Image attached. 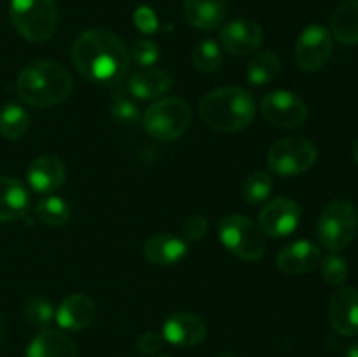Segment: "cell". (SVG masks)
<instances>
[{"instance_id":"30","label":"cell","mask_w":358,"mask_h":357,"mask_svg":"<svg viewBox=\"0 0 358 357\" xmlns=\"http://www.w3.org/2000/svg\"><path fill=\"white\" fill-rule=\"evenodd\" d=\"M24 317L30 322L34 328L38 329H49V326L52 324V321H56V308L45 298L37 296L31 298L27 304H24Z\"/></svg>"},{"instance_id":"33","label":"cell","mask_w":358,"mask_h":357,"mask_svg":"<svg viewBox=\"0 0 358 357\" xmlns=\"http://www.w3.org/2000/svg\"><path fill=\"white\" fill-rule=\"evenodd\" d=\"M133 23L145 35H154L159 30V20H157L156 13H154V9H150L147 6L138 7L135 10V14H133Z\"/></svg>"},{"instance_id":"1","label":"cell","mask_w":358,"mask_h":357,"mask_svg":"<svg viewBox=\"0 0 358 357\" xmlns=\"http://www.w3.org/2000/svg\"><path fill=\"white\" fill-rule=\"evenodd\" d=\"M72 59L84 79L115 86L128 74L131 56L121 38L107 30L93 28L80 34L73 42Z\"/></svg>"},{"instance_id":"18","label":"cell","mask_w":358,"mask_h":357,"mask_svg":"<svg viewBox=\"0 0 358 357\" xmlns=\"http://www.w3.org/2000/svg\"><path fill=\"white\" fill-rule=\"evenodd\" d=\"M229 10L227 0H184V14L189 24L203 31L219 28Z\"/></svg>"},{"instance_id":"6","label":"cell","mask_w":358,"mask_h":357,"mask_svg":"<svg viewBox=\"0 0 358 357\" xmlns=\"http://www.w3.org/2000/svg\"><path fill=\"white\" fill-rule=\"evenodd\" d=\"M192 112L185 100L178 97H164L154 102L143 114V126L152 139L171 142L187 132Z\"/></svg>"},{"instance_id":"21","label":"cell","mask_w":358,"mask_h":357,"mask_svg":"<svg viewBox=\"0 0 358 357\" xmlns=\"http://www.w3.org/2000/svg\"><path fill=\"white\" fill-rule=\"evenodd\" d=\"M30 195L21 181L14 177H0V223L20 219L28 212Z\"/></svg>"},{"instance_id":"5","label":"cell","mask_w":358,"mask_h":357,"mask_svg":"<svg viewBox=\"0 0 358 357\" xmlns=\"http://www.w3.org/2000/svg\"><path fill=\"white\" fill-rule=\"evenodd\" d=\"M358 212L348 200H334L322 212L317 224L318 241L331 252L348 247L357 237Z\"/></svg>"},{"instance_id":"22","label":"cell","mask_w":358,"mask_h":357,"mask_svg":"<svg viewBox=\"0 0 358 357\" xmlns=\"http://www.w3.org/2000/svg\"><path fill=\"white\" fill-rule=\"evenodd\" d=\"M24 357H77V346L66 332L44 329L28 345Z\"/></svg>"},{"instance_id":"11","label":"cell","mask_w":358,"mask_h":357,"mask_svg":"<svg viewBox=\"0 0 358 357\" xmlns=\"http://www.w3.org/2000/svg\"><path fill=\"white\" fill-rule=\"evenodd\" d=\"M301 223V206L294 200L276 198L262 206L259 212V227L273 238L289 237Z\"/></svg>"},{"instance_id":"34","label":"cell","mask_w":358,"mask_h":357,"mask_svg":"<svg viewBox=\"0 0 358 357\" xmlns=\"http://www.w3.org/2000/svg\"><path fill=\"white\" fill-rule=\"evenodd\" d=\"M206 227H208V223H206L205 217L192 216L182 226V234H184V238L187 241H198L205 237Z\"/></svg>"},{"instance_id":"38","label":"cell","mask_w":358,"mask_h":357,"mask_svg":"<svg viewBox=\"0 0 358 357\" xmlns=\"http://www.w3.org/2000/svg\"><path fill=\"white\" fill-rule=\"evenodd\" d=\"M353 158H355V161L358 163V139H357L355 146H353Z\"/></svg>"},{"instance_id":"37","label":"cell","mask_w":358,"mask_h":357,"mask_svg":"<svg viewBox=\"0 0 358 357\" xmlns=\"http://www.w3.org/2000/svg\"><path fill=\"white\" fill-rule=\"evenodd\" d=\"M348 357H358V342L353 343L348 349Z\"/></svg>"},{"instance_id":"8","label":"cell","mask_w":358,"mask_h":357,"mask_svg":"<svg viewBox=\"0 0 358 357\" xmlns=\"http://www.w3.org/2000/svg\"><path fill=\"white\" fill-rule=\"evenodd\" d=\"M318 150L311 140L304 136H289L271 146L268 153V167L282 177L304 174L317 163Z\"/></svg>"},{"instance_id":"12","label":"cell","mask_w":358,"mask_h":357,"mask_svg":"<svg viewBox=\"0 0 358 357\" xmlns=\"http://www.w3.org/2000/svg\"><path fill=\"white\" fill-rule=\"evenodd\" d=\"M264 42V31L252 20H233L220 30V44L227 52L236 56H248L259 51Z\"/></svg>"},{"instance_id":"26","label":"cell","mask_w":358,"mask_h":357,"mask_svg":"<svg viewBox=\"0 0 358 357\" xmlns=\"http://www.w3.org/2000/svg\"><path fill=\"white\" fill-rule=\"evenodd\" d=\"M35 214H37L38 220L48 226H63L70 220L72 216V209H70L69 202H65L59 196H45L35 206Z\"/></svg>"},{"instance_id":"2","label":"cell","mask_w":358,"mask_h":357,"mask_svg":"<svg viewBox=\"0 0 358 357\" xmlns=\"http://www.w3.org/2000/svg\"><path fill=\"white\" fill-rule=\"evenodd\" d=\"M16 90L21 100L34 107H51L65 102L73 90L69 70L56 62L41 59L24 66L17 76Z\"/></svg>"},{"instance_id":"15","label":"cell","mask_w":358,"mask_h":357,"mask_svg":"<svg viewBox=\"0 0 358 357\" xmlns=\"http://www.w3.org/2000/svg\"><path fill=\"white\" fill-rule=\"evenodd\" d=\"M65 164L59 158L52 154L35 158L27 170V178L30 188L41 195H51L58 191L65 182Z\"/></svg>"},{"instance_id":"29","label":"cell","mask_w":358,"mask_h":357,"mask_svg":"<svg viewBox=\"0 0 358 357\" xmlns=\"http://www.w3.org/2000/svg\"><path fill=\"white\" fill-rule=\"evenodd\" d=\"M273 191V178L271 175L266 174V172H254L252 175H248L243 182V200L250 205H259L264 200H268V196Z\"/></svg>"},{"instance_id":"16","label":"cell","mask_w":358,"mask_h":357,"mask_svg":"<svg viewBox=\"0 0 358 357\" xmlns=\"http://www.w3.org/2000/svg\"><path fill=\"white\" fill-rule=\"evenodd\" d=\"M331 324L339 335H358V290L353 287H341L336 290L329 308Z\"/></svg>"},{"instance_id":"17","label":"cell","mask_w":358,"mask_h":357,"mask_svg":"<svg viewBox=\"0 0 358 357\" xmlns=\"http://www.w3.org/2000/svg\"><path fill=\"white\" fill-rule=\"evenodd\" d=\"M96 315L94 301L86 294H72L59 303L56 322L66 331H80L93 322Z\"/></svg>"},{"instance_id":"23","label":"cell","mask_w":358,"mask_h":357,"mask_svg":"<svg viewBox=\"0 0 358 357\" xmlns=\"http://www.w3.org/2000/svg\"><path fill=\"white\" fill-rule=\"evenodd\" d=\"M332 34L341 44H358V0L343 4L331 20Z\"/></svg>"},{"instance_id":"14","label":"cell","mask_w":358,"mask_h":357,"mask_svg":"<svg viewBox=\"0 0 358 357\" xmlns=\"http://www.w3.org/2000/svg\"><path fill=\"white\" fill-rule=\"evenodd\" d=\"M322 262V252L317 244L310 240H297L287 245L276 255V266L287 275L310 273Z\"/></svg>"},{"instance_id":"24","label":"cell","mask_w":358,"mask_h":357,"mask_svg":"<svg viewBox=\"0 0 358 357\" xmlns=\"http://www.w3.org/2000/svg\"><path fill=\"white\" fill-rule=\"evenodd\" d=\"M30 115L20 104H6L0 108V135L7 140H17L28 132Z\"/></svg>"},{"instance_id":"36","label":"cell","mask_w":358,"mask_h":357,"mask_svg":"<svg viewBox=\"0 0 358 357\" xmlns=\"http://www.w3.org/2000/svg\"><path fill=\"white\" fill-rule=\"evenodd\" d=\"M3 336H6V321H3V315L0 314V343H2Z\"/></svg>"},{"instance_id":"20","label":"cell","mask_w":358,"mask_h":357,"mask_svg":"<svg viewBox=\"0 0 358 357\" xmlns=\"http://www.w3.org/2000/svg\"><path fill=\"white\" fill-rule=\"evenodd\" d=\"M173 80L170 74L161 69H142L133 74L128 80L126 90L136 98V100H154V98L163 97L164 93L171 90Z\"/></svg>"},{"instance_id":"10","label":"cell","mask_w":358,"mask_h":357,"mask_svg":"<svg viewBox=\"0 0 358 357\" xmlns=\"http://www.w3.org/2000/svg\"><path fill=\"white\" fill-rule=\"evenodd\" d=\"M334 49L331 31L322 24H310L299 35L296 46L297 65L304 72H318L329 62Z\"/></svg>"},{"instance_id":"27","label":"cell","mask_w":358,"mask_h":357,"mask_svg":"<svg viewBox=\"0 0 358 357\" xmlns=\"http://www.w3.org/2000/svg\"><path fill=\"white\" fill-rule=\"evenodd\" d=\"M192 63L203 74H213L222 65V51L213 38H201L192 49Z\"/></svg>"},{"instance_id":"39","label":"cell","mask_w":358,"mask_h":357,"mask_svg":"<svg viewBox=\"0 0 358 357\" xmlns=\"http://www.w3.org/2000/svg\"><path fill=\"white\" fill-rule=\"evenodd\" d=\"M219 357H240V356H238V354H234V352H224V354H220Z\"/></svg>"},{"instance_id":"25","label":"cell","mask_w":358,"mask_h":357,"mask_svg":"<svg viewBox=\"0 0 358 357\" xmlns=\"http://www.w3.org/2000/svg\"><path fill=\"white\" fill-rule=\"evenodd\" d=\"M280 58L273 51H261L247 66V79L252 86H264L280 74Z\"/></svg>"},{"instance_id":"9","label":"cell","mask_w":358,"mask_h":357,"mask_svg":"<svg viewBox=\"0 0 358 357\" xmlns=\"http://www.w3.org/2000/svg\"><path fill=\"white\" fill-rule=\"evenodd\" d=\"M262 118L271 126L282 130L299 128L308 118L306 104L290 91H271L261 102Z\"/></svg>"},{"instance_id":"35","label":"cell","mask_w":358,"mask_h":357,"mask_svg":"<svg viewBox=\"0 0 358 357\" xmlns=\"http://www.w3.org/2000/svg\"><path fill=\"white\" fill-rule=\"evenodd\" d=\"M164 338L157 332H145V335L140 336L138 343H136V349L142 356H156L161 349H163Z\"/></svg>"},{"instance_id":"4","label":"cell","mask_w":358,"mask_h":357,"mask_svg":"<svg viewBox=\"0 0 358 357\" xmlns=\"http://www.w3.org/2000/svg\"><path fill=\"white\" fill-rule=\"evenodd\" d=\"M9 18L21 37L45 42L58 24V7L56 0H10Z\"/></svg>"},{"instance_id":"40","label":"cell","mask_w":358,"mask_h":357,"mask_svg":"<svg viewBox=\"0 0 358 357\" xmlns=\"http://www.w3.org/2000/svg\"><path fill=\"white\" fill-rule=\"evenodd\" d=\"M159 357H171V356H159Z\"/></svg>"},{"instance_id":"7","label":"cell","mask_w":358,"mask_h":357,"mask_svg":"<svg viewBox=\"0 0 358 357\" xmlns=\"http://www.w3.org/2000/svg\"><path fill=\"white\" fill-rule=\"evenodd\" d=\"M219 240L231 254L243 261H257L266 248L264 233L259 224L241 214H233L220 220Z\"/></svg>"},{"instance_id":"3","label":"cell","mask_w":358,"mask_h":357,"mask_svg":"<svg viewBox=\"0 0 358 357\" xmlns=\"http://www.w3.org/2000/svg\"><path fill=\"white\" fill-rule=\"evenodd\" d=\"M255 100L240 86H226L206 94L199 105V115L210 128L233 133L247 128L255 118Z\"/></svg>"},{"instance_id":"13","label":"cell","mask_w":358,"mask_h":357,"mask_svg":"<svg viewBox=\"0 0 358 357\" xmlns=\"http://www.w3.org/2000/svg\"><path fill=\"white\" fill-rule=\"evenodd\" d=\"M164 342L177 346H194L205 340L206 324L201 317L189 312H177L168 315L163 322Z\"/></svg>"},{"instance_id":"19","label":"cell","mask_w":358,"mask_h":357,"mask_svg":"<svg viewBox=\"0 0 358 357\" xmlns=\"http://www.w3.org/2000/svg\"><path fill=\"white\" fill-rule=\"evenodd\" d=\"M143 254L152 265L173 266L185 258L187 244L173 233H157L145 241Z\"/></svg>"},{"instance_id":"31","label":"cell","mask_w":358,"mask_h":357,"mask_svg":"<svg viewBox=\"0 0 358 357\" xmlns=\"http://www.w3.org/2000/svg\"><path fill=\"white\" fill-rule=\"evenodd\" d=\"M322 266V276L329 286H341L348 276V262L345 258L338 254H331L320 262Z\"/></svg>"},{"instance_id":"28","label":"cell","mask_w":358,"mask_h":357,"mask_svg":"<svg viewBox=\"0 0 358 357\" xmlns=\"http://www.w3.org/2000/svg\"><path fill=\"white\" fill-rule=\"evenodd\" d=\"M110 114L115 121L122 122V125H135L142 118V112H140L138 104H136V98L128 90H124V88L122 90L119 88L112 94Z\"/></svg>"},{"instance_id":"32","label":"cell","mask_w":358,"mask_h":357,"mask_svg":"<svg viewBox=\"0 0 358 357\" xmlns=\"http://www.w3.org/2000/svg\"><path fill=\"white\" fill-rule=\"evenodd\" d=\"M129 56H133L136 65L143 66V69H149V66H154L159 62L161 51L156 42L143 38V41H138L133 46V51Z\"/></svg>"}]
</instances>
